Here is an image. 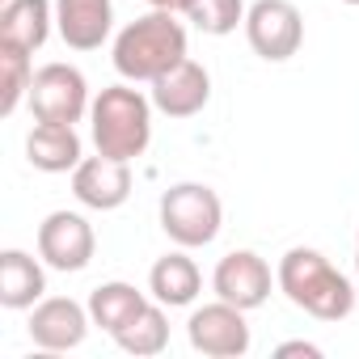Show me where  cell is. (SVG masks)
I'll list each match as a JSON object with an SVG mask.
<instances>
[{
  "label": "cell",
  "instance_id": "13",
  "mask_svg": "<svg viewBox=\"0 0 359 359\" xmlns=\"http://www.w3.org/2000/svg\"><path fill=\"white\" fill-rule=\"evenodd\" d=\"M114 5L110 0H55V30L72 51H97L110 39Z\"/></svg>",
  "mask_w": 359,
  "mask_h": 359
},
{
  "label": "cell",
  "instance_id": "20",
  "mask_svg": "<svg viewBox=\"0 0 359 359\" xmlns=\"http://www.w3.org/2000/svg\"><path fill=\"white\" fill-rule=\"evenodd\" d=\"M34 85V68H30V51L18 47H0V114H13L22 106V97H30Z\"/></svg>",
  "mask_w": 359,
  "mask_h": 359
},
{
  "label": "cell",
  "instance_id": "10",
  "mask_svg": "<svg viewBox=\"0 0 359 359\" xmlns=\"http://www.w3.org/2000/svg\"><path fill=\"white\" fill-rule=\"evenodd\" d=\"M72 195L93 208V212H114L131 199V161H114V156H85L72 169Z\"/></svg>",
  "mask_w": 359,
  "mask_h": 359
},
{
  "label": "cell",
  "instance_id": "6",
  "mask_svg": "<svg viewBox=\"0 0 359 359\" xmlns=\"http://www.w3.org/2000/svg\"><path fill=\"white\" fill-rule=\"evenodd\" d=\"M245 39L266 64H283L304 43V18L292 0H254L245 9Z\"/></svg>",
  "mask_w": 359,
  "mask_h": 359
},
{
  "label": "cell",
  "instance_id": "19",
  "mask_svg": "<svg viewBox=\"0 0 359 359\" xmlns=\"http://www.w3.org/2000/svg\"><path fill=\"white\" fill-rule=\"evenodd\" d=\"M114 342L127 351V355H161L165 346H169V317H165V304L156 300V304H144V313L131 321V325H123L118 334H114Z\"/></svg>",
  "mask_w": 359,
  "mask_h": 359
},
{
  "label": "cell",
  "instance_id": "23",
  "mask_svg": "<svg viewBox=\"0 0 359 359\" xmlns=\"http://www.w3.org/2000/svg\"><path fill=\"white\" fill-rule=\"evenodd\" d=\"M144 5L165 9V13H191V9H195V0H144Z\"/></svg>",
  "mask_w": 359,
  "mask_h": 359
},
{
  "label": "cell",
  "instance_id": "5",
  "mask_svg": "<svg viewBox=\"0 0 359 359\" xmlns=\"http://www.w3.org/2000/svg\"><path fill=\"white\" fill-rule=\"evenodd\" d=\"M30 110L39 123H68L76 127L85 114H89V85H85V72L72 68V64H47L34 72V85H30Z\"/></svg>",
  "mask_w": 359,
  "mask_h": 359
},
{
  "label": "cell",
  "instance_id": "9",
  "mask_svg": "<svg viewBox=\"0 0 359 359\" xmlns=\"http://www.w3.org/2000/svg\"><path fill=\"white\" fill-rule=\"evenodd\" d=\"M93 317L89 304H76L72 296H47L30 309V342L43 351H72L85 342Z\"/></svg>",
  "mask_w": 359,
  "mask_h": 359
},
{
  "label": "cell",
  "instance_id": "18",
  "mask_svg": "<svg viewBox=\"0 0 359 359\" xmlns=\"http://www.w3.org/2000/svg\"><path fill=\"white\" fill-rule=\"evenodd\" d=\"M144 292H135L131 283H102V287H93L89 292V317H93V325H102L110 338L123 330V325H131L140 313H144Z\"/></svg>",
  "mask_w": 359,
  "mask_h": 359
},
{
  "label": "cell",
  "instance_id": "15",
  "mask_svg": "<svg viewBox=\"0 0 359 359\" xmlns=\"http://www.w3.org/2000/svg\"><path fill=\"white\" fill-rule=\"evenodd\" d=\"M148 292H152V300H161L165 309H187V304H195V296L203 292V275H199L195 258H187L182 250H173V254H165V258L152 262V271H148Z\"/></svg>",
  "mask_w": 359,
  "mask_h": 359
},
{
  "label": "cell",
  "instance_id": "22",
  "mask_svg": "<svg viewBox=\"0 0 359 359\" xmlns=\"http://www.w3.org/2000/svg\"><path fill=\"white\" fill-rule=\"evenodd\" d=\"M275 355H309V359H317V355H321V346H317V342H283Z\"/></svg>",
  "mask_w": 359,
  "mask_h": 359
},
{
  "label": "cell",
  "instance_id": "21",
  "mask_svg": "<svg viewBox=\"0 0 359 359\" xmlns=\"http://www.w3.org/2000/svg\"><path fill=\"white\" fill-rule=\"evenodd\" d=\"M203 34H233L237 26H245V0H195V9L187 13Z\"/></svg>",
  "mask_w": 359,
  "mask_h": 359
},
{
  "label": "cell",
  "instance_id": "25",
  "mask_svg": "<svg viewBox=\"0 0 359 359\" xmlns=\"http://www.w3.org/2000/svg\"><path fill=\"white\" fill-rule=\"evenodd\" d=\"M342 5H359V0H342Z\"/></svg>",
  "mask_w": 359,
  "mask_h": 359
},
{
  "label": "cell",
  "instance_id": "7",
  "mask_svg": "<svg viewBox=\"0 0 359 359\" xmlns=\"http://www.w3.org/2000/svg\"><path fill=\"white\" fill-rule=\"evenodd\" d=\"M187 338L199 355L208 359H241L250 351V325H245V309L216 300L191 313L187 321Z\"/></svg>",
  "mask_w": 359,
  "mask_h": 359
},
{
  "label": "cell",
  "instance_id": "11",
  "mask_svg": "<svg viewBox=\"0 0 359 359\" xmlns=\"http://www.w3.org/2000/svg\"><path fill=\"white\" fill-rule=\"evenodd\" d=\"M212 287H216L220 300H229V304L250 313V309L266 304V296H271V266L254 250H233V254H224L216 262Z\"/></svg>",
  "mask_w": 359,
  "mask_h": 359
},
{
  "label": "cell",
  "instance_id": "14",
  "mask_svg": "<svg viewBox=\"0 0 359 359\" xmlns=\"http://www.w3.org/2000/svg\"><path fill=\"white\" fill-rule=\"evenodd\" d=\"M51 26H55L51 0H9L0 9V47H18L34 55L51 39Z\"/></svg>",
  "mask_w": 359,
  "mask_h": 359
},
{
  "label": "cell",
  "instance_id": "24",
  "mask_svg": "<svg viewBox=\"0 0 359 359\" xmlns=\"http://www.w3.org/2000/svg\"><path fill=\"white\" fill-rule=\"evenodd\" d=\"M355 271H359V233H355Z\"/></svg>",
  "mask_w": 359,
  "mask_h": 359
},
{
  "label": "cell",
  "instance_id": "3",
  "mask_svg": "<svg viewBox=\"0 0 359 359\" xmlns=\"http://www.w3.org/2000/svg\"><path fill=\"white\" fill-rule=\"evenodd\" d=\"M89 127H93V144L102 156L135 161L144 156L152 140V97H144L131 85H110L93 97Z\"/></svg>",
  "mask_w": 359,
  "mask_h": 359
},
{
  "label": "cell",
  "instance_id": "8",
  "mask_svg": "<svg viewBox=\"0 0 359 359\" xmlns=\"http://www.w3.org/2000/svg\"><path fill=\"white\" fill-rule=\"evenodd\" d=\"M97 237L81 212H51L39 224V258L55 271H85L93 262Z\"/></svg>",
  "mask_w": 359,
  "mask_h": 359
},
{
  "label": "cell",
  "instance_id": "1",
  "mask_svg": "<svg viewBox=\"0 0 359 359\" xmlns=\"http://www.w3.org/2000/svg\"><path fill=\"white\" fill-rule=\"evenodd\" d=\"M275 283H279V292H283L296 309H304V313L317 317V321H342V317H351V309H355V287H351V279H346L321 250H309V245H292V250L279 258Z\"/></svg>",
  "mask_w": 359,
  "mask_h": 359
},
{
  "label": "cell",
  "instance_id": "17",
  "mask_svg": "<svg viewBox=\"0 0 359 359\" xmlns=\"http://www.w3.org/2000/svg\"><path fill=\"white\" fill-rule=\"evenodd\" d=\"M47 292V275L39 258L26 250H5L0 254V304L5 309H34Z\"/></svg>",
  "mask_w": 359,
  "mask_h": 359
},
{
  "label": "cell",
  "instance_id": "16",
  "mask_svg": "<svg viewBox=\"0 0 359 359\" xmlns=\"http://www.w3.org/2000/svg\"><path fill=\"white\" fill-rule=\"evenodd\" d=\"M26 156L43 173H68L81 165V135L68 123H34L26 135Z\"/></svg>",
  "mask_w": 359,
  "mask_h": 359
},
{
  "label": "cell",
  "instance_id": "2",
  "mask_svg": "<svg viewBox=\"0 0 359 359\" xmlns=\"http://www.w3.org/2000/svg\"><path fill=\"white\" fill-rule=\"evenodd\" d=\"M187 60V26L177 22V13L152 9L135 22H127L114 39V68L123 81H156L169 68Z\"/></svg>",
  "mask_w": 359,
  "mask_h": 359
},
{
  "label": "cell",
  "instance_id": "4",
  "mask_svg": "<svg viewBox=\"0 0 359 359\" xmlns=\"http://www.w3.org/2000/svg\"><path fill=\"white\" fill-rule=\"evenodd\" d=\"M220 224H224L220 195L203 182H177L161 195V229L182 250L212 245L220 237Z\"/></svg>",
  "mask_w": 359,
  "mask_h": 359
},
{
  "label": "cell",
  "instance_id": "12",
  "mask_svg": "<svg viewBox=\"0 0 359 359\" xmlns=\"http://www.w3.org/2000/svg\"><path fill=\"white\" fill-rule=\"evenodd\" d=\"M212 97V76L203 64L195 60H182L177 68H169L165 76L152 81V106L169 118H191L208 106Z\"/></svg>",
  "mask_w": 359,
  "mask_h": 359
}]
</instances>
